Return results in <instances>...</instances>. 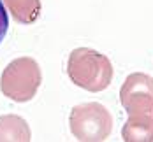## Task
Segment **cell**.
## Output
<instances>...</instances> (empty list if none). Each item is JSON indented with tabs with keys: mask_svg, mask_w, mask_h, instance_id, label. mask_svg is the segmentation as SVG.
Listing matches in <instances>:
<instances>
[{
	"mask_svg": "<svg viewBox=\"0 0 153 142\" xmlns=\"http://www.w3.org/2000/svg\"><path fill=\"white\" fill-rule=\"evenodd\" d=\"M67 76L76 86L99 93L113 81V65L106 54L90 47H77L69 54Z\"/></svg>",
	"mask_w": 153,
	"mask_h": 142,
	"instance_id": "cell-1",
	"label": "cell"
},
{
	"mask_svg": "<svg viewBox=\"0 0 153 142\" xmlns=\"http://www.w3.org/2000/svg\"><path fill=\"white\" fill-rule=\"evenodd\" d=\"M42 82L39 63L30 56L14 58L0 76V91L16 104L30 102L37 95Z\"/></svg>",
	"mask_w": 153,
	"mask_h": 142,
	"instance_id": "cell-2",
	"label": "cell"
},
{
	"mask_svg": "<svg viewBox=\"0 0 153 142\" xmlns=\"http://www.w3.org/2000/svg\"><path fill=\"white\" fill-rule=\"evenodd\" d=\"M71 133L77 141L100 142L106 141L113 130V116L99 102L77 104L69 116Z\"/></svg>",
	"mask_w": 153,
	"mask_h": 142,
	"instance_id": "cell-3",
	"label": "cell"
},
{
	"mask_svg": "<svg viewBox=\"0 0 153 142\" xmlns=\"http://www.w3.org/2000/svg\"><path fill=\"white\" fill-rule=\"evenodd\" d=\"M120 102L128 118L153 121V79L143 72L127 76L120 90Z\"/></svg>",
	"mask_w": 153,
	"mask_h": 142,
	"instance_id": "cell-4",
	"label": "cell"
},
{
	"mask_svg": "<svg viewBox=\"0 0 153 142\" xmlns=\"http://www.w3.org/2000/svg\"><path fill=\"white\" fill-rule=\"evenodd\" d=\"M4 141H32V132L28 123L21 116H16V114L0 116V142Z\"/></svg>",
	"mask_w": 153,
	"mask_h": 142,
	"instance_id": "cell-5",
	"label": "cell"
},
{
	"mask_svg": "<svg viewBox=\"0 0 153 142\" xmlns=\"http://www.w3.org/2000/svg\"><path fill=\"white\" fill-rule=\"evenodd\" d=\"M7 13L21 25H32L41 16V0H2Z\"/></svg>",
	"mask_w": 153,
	"mask_h": 142,
	"instance_id": "cell-6",
	"label": "cell"
},
{
	"mask_svg": "<svg viewBox=\"0 0 153 142\" xmlns=\"http://www.w3.org/2000/svg\"><path fill=\"white\" fill-rule=\"evenodd\" d=\"M122 137L125 142H152L153 141V121L128 118L122 128Z\"/></svg>",
	"mask_w": 153,
	"mask_h": 142,
	"instance_id": "cell-7",
	"label": "cell"
},
{
	"mask_svg": "<svg viewBox=\"0 0 153 142\" xmlns=\"http://www.w3.org/2000/svg\"><path fill=\"white\" fill-rule=\"evenodd\" d=\"M7 30H9V16H7V9H5L4 2L0 0V44L5 39Z\"/></svg>",
	"mask_w": 153,
	"mask_h": 142,
	"instance_id": "cell-8",
	"label": "cell"
}]
</instances>
